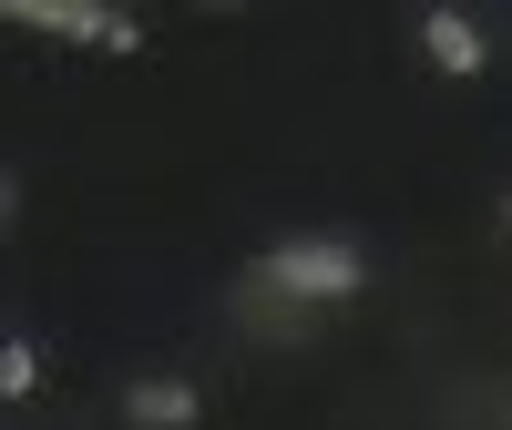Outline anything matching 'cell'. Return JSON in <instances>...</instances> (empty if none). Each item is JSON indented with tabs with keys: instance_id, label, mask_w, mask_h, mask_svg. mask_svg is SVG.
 <instances>
[{
	"instance_id": "obj_1",
	"label": "cell",
	"mask_w": 512,
	"mask_h": 430,
	"mask_svg": "<svg viewBox=\"0 0 512 430\" xmlns=\"http://www.w3.org/2000/svg\"><path fill=\"white\" fill-rule=\"evenodd\" d=\"M256 287H277L287 308H349V297H369V246L359 236H338V226H308V236H277L267 256L246 267Z\"/></svg>"
},
{
	"instance_id": "obj_2",
	"label": "cell",
	"mask_w": 512,
	"mask_h": 430,
	"mask_svg": "<svg viewBox=\"0 0 512 430\" xmlns=\"http://www.w3.org/2000/svg\"><path fill=\"white\" fill-rule=\"evenodd\" d=\"M410 31H420V62L441 82H482L492 72V31H482V11H461V0H431Z\"/></svg>"
},
{
	"instance_id": "obj_3",
	"label": "cell",
	"mask_w": 512,
	"mask_h": 430,
	"mask_svg": "<svg viewBox=\"0 0 512 430\" xmlns=\"http://www.w3.org/2000/svg\"><path fill=\"white\" fill-rule=\"evenodd\" d=\"M205 420V390L185 369H144V379H123V430H195Z\"/></svg>"
},
{
	"instance_id": "obj_4",
	"label": "cell",
	"mask_w": 512,
	"mask_h": 430,
	"mask_svg": "<svg viewBox=\"0 0 512 430\" xmlns=\"http://www.w3.org/2000/svg\"><path fill=\"white\" fill-rule=\"evenodd\" d=\"M0 21H21V31H52V41H82V52H93V41H103V0H11Z\"/></svg>"
},
{
	"instance_id": "obj_5",
	"label": "cell",
	"mask_w": 512,
	"mask_h": 430,
	"mask_svg": "<svg viewBox=\"0 0 512 430\" xmlns=\"http://www.w3.org/2000/svg\"><path fill=\"white\" fill-rule=\"evenodd\" d=\"M226 297H236V318H246L256 338H308V308H287L277 287H256V277H236Z\"/></svg>"
},
{
	"instance_id": "obj_6",
	"label": "cell",
	"mask_w": 512,
	"mask_h": 430,
	"mask_svg": "<svg viewBox=\"0 0 512 430\" xmlns=\"http://www.w3.org/2000/svg\"><path fill=\"white\" fill-rule=\"evenodd\" d=\"M0 400H41V338L0 328Z\"/></svg>"
},
{
	"instance_id": "obj_7",
	"label": "cell",
	"mask_w": 512,
	"mask_h": 430,
	"mask_svg": "<svg viewBox=\"0 0 512 430\" xmlns=\"http://www.w3.org/2000/svg\"><path fill=\"white\" fill-rule=\"evenodd\" d=\"M93 52H123V62H134V52H144V21H134V11H103V41H93Z\"/></svg>"
},
{
	"instance_id": "obj_8",
	"label": "cell",
	"mask_w": 512,
	"mask_h": 430,
	"mask_svg": "<svg viewBox=\"0 0 512 430\" xmlns=\"http://www.w3.org/2000/svg\"><path fill=\"white\" fill-rule=\"evenodd\" d=\"M11 226H21V175L0 164V236H11Z\"/></svg>"
},
{
	"instance_id": "obj_9",
	"label": "cell",
	"mask_w": 512,
	"mask_h": 430,
	"mask_svg": "<svg viewBox=\"0 0 512 430\" xmlns=\"http://www.w3.org/2000/svg\"><path fill=\"white\" fill-rule=\"evenodd\" d=\"M502 226H512V195H502Z\"/></svg>"
}]
</instances>
